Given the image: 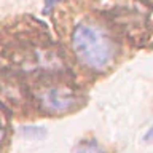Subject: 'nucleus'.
<instances>
[{"instance_id":"nucleus-1","label":"nucleus","mask_w":153,"mask_h":153,"mask_svg":"<svg viewBox=\"0 0 153 153\" xmlns=\"http://www.w3.org/2000/svg\"><path fill=\"white\" fill-rule=\"evenodd\" d=\"M74 53L83 65L100 72L112 64L115 57V43L110 35L93 22H81L72 35Z\"/></svg>"},{"instance_id":"nucleus-2","label":"nucleus","mask_w":153,"mask_h":153,"mask_svg":"<svg viewBox=\"0 0 153 153\" xmlns=\"http://www.w3.org/2000/svg\"><path fill=\"white\" fill-rule=\"evenodd\" d=\"M38 99H40L43 108L53 113L67 112L76 104V96L70 89L62 88V86H53V88L43 89Z\"/></svg>"},{"instance_id":"nucleus-3","label":"nucleus","mask_w":153,"mask_h":153,"mask_svg":"<svg viewBox=\"0 0 153 153\" xmlns=\"http://www.w3.org/2000/svg\"><path fill=\"white\" fill-rule=\"evenodd\" d=\"M76 153H100V147L94 140L85 142V143H81V145L78 147Z\"/></svg>"},{"instance_id":"nucleus-4","label":"nucleus","mask_w":153,"mask_h":153,"mask_svg":"<svg viewBox=\"0 0 153 153\" xmlns=\"http://www.w3.org/2000/svg\"><path fill=\"white\" fill-rule=\"evenodd\" d=\"M57 2H61V0H45V11H48L50 8H53Z\"/></svg>"},{"instance_id":"nucleus-5","label":"nucleus","mask_w":153,"mask_h":153,"mask_svg":"<svg viewBox=\"0 0 153 153\" xmlns=\"http://www.w3.org/2000/svg\"><path fill=\"white\" fill-rule=\"evenodd\" d=\"M143 139H145V142H152L153 140V124H152V128L147 131V134H145V137H143Z\"/></svg>"},{"instance_id":"nucleus-6","label":"nucleus","mask_w":153,"mask_h":153,"mask_svg":"<svg viewBox=\"0 0 153 153\" xmlns=\"http://www.w3.org/2000/svg\"><path fill=\"white\" fill-rule=\"evenodd\" d=\"M3 137H5V132L0 129V143H2V140H3Z\"/></svg>"}]
</instances>
